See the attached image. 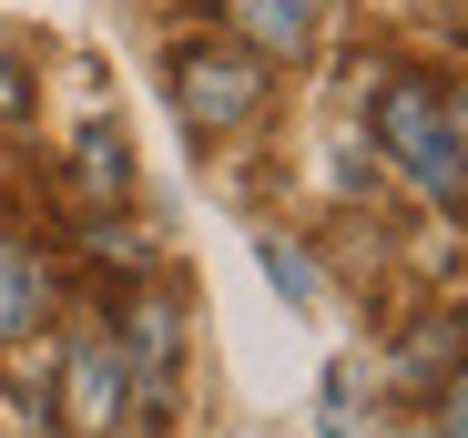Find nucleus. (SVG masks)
<instances>
[{
    "instance_id": "obj_10",
    "label": "nucleus",
    "mask_w": 468,
    "mask_h": 438,
    "mask_svg": "<svg viewBox=\"0 0 468 438\" xmlns=\"http://www.w3.org/2000/svg\"><path fill=\"white\" fill-rule=\"evenodd\" d=\"M326 438H356V368L326 378Z\"/></svg>"
},
{
    "instance_id": "obj_12",
    "label": "nucleus",
    "mask_w": 468,
    "mask_h": 438,
    "mask_svg": "<svg viewBox=\"0 0 468 438\" xmlns=\"http://www.w3.org/2000/svg\"><path fill=\"white\" fill-rule=\"evenodd\" d=\"M0 123H31V82H21L11 51H0Z\"/></svg>"
},
{
    "instance_id": "obj_6",
    "label": "nucleus",
    "mask_w": 468,
    "mask_h": 438,
    "mask_svg": "<svg viewBox=\"0 0 468 438\" xmlns=\"http://www.w3.org/2000/svg\"><path fill=\"white\" fill-rule=\"evenodd\" d=\"M41 306H51V265H41L31 245L0 235V337H31V326H41Z\"/></svg>"
},
{
    "instance_id": "obj_3",
    "label": "nucleus",
    "mask_w": 468,
    "mask_h": 438,
    "mask_svg": "<svg viewBox=\"0 0 468 438\" xmlns=\"http://www.w3.org/2000/svg\"><path fill=\"white\" fill-rule=\"evenodd\" d=\"M122 388H133V368H122V347L82 337V347L61 357V418L82 428V438H102V428L122 418Z\"/></svg>"
},
{
    "instance_id": "obj_9",
    "label": "nucleus",
    "mask_w": 468,
    "mask_h": 438,
    "mask_svg": "<svg viewBox=\"0 0 468 438\" xmlns=\"http://www.w3.org/2000/svg\"><path fill=\"white\" fill-rule=\"evenodd\" d=\"M255 255H265V275H275V296H295V306L316 296V255H295L285 235H255Z\"/></svg>"
},
{
    "instance_id": "obj_11",
    "label": "nucleus",
    "mask_w": 468,
    "mask_h": 438,
    "mask_svg": "<svg viewBox=\"0 0 468 438\" xmlns=\"http://www.w3.org/2000/svg\"><path fill=\"white\" fill-rule=\"evenodd\" d=\"M438 428H448V438H468V357H458L448 388H438Z\"/></svg>"
},
{
    "instance_id": "obj_13",
    "label": "nucleus",
    "mask_w": 468,
    "mask_h": 438,
    "mask_svg": "<svg viewBox=\"0 0 468 438\" xmlns=\"http://www.w3.org/2000/svg\"><path fill=\"white\" fill-rule=\"evenodd\" d=\"M438 112H448V143L468 154V82H458V92H438Z\"/></svg>"
},
{
    "instance_id": "obj_2",
    "label": "nucleus",
    "mask_w": 468,
    "mask_h": 438,
    "mask_svg": "<svg viewBox=\"0 0 468 438\" xmlns=\"http://www.w3.org/2000/svg\"><path fill=\"white\" fill-rule=\"evenodd\" d=\"M377 143H387L428 194H458V184H468V154L448 143V112H438V82H418V71H398V82L377 92Z\"/></svg>"
},
{
    "instance_id": "obj_4",
    "label": "nucleus",
    "mask_w": 468,
    "mask_h": 438,
    "mask_svg": "<svg viewBox=\"0 0 468 438\" xmlns=\"http://www.w3.org/2000/svg\"><path fill=\"white\" fill-rule=\"evenodd\" d=\"M71 204L82 214H122L133 204V143H122V123H82L71 133Z\"/></svg>"
},
{
    "instance_id": "obj_8",
    "label": "nucleus",
    "mask_w": 468,
    "mask_h": 438,
    "mask_svg": "<svg viewBox=\"0 0 468 438\" xmlns=\"http://www.w3.org/2000/svg\"><path fill=\"white\" fill-rule=\"evenodd\" d=\"M122 368H133L143 388L174 378V296H143V306H133V357H122Z\"/></svg>"
},
{
    "instance_id": "obj_7",
    "label": "nucleus",
    "mask_w": 468,
    "mask_h": 438,
    "mask_svg": "<svg viewBox=\"0 0 468 438\" xmlns=\"http://www.w3.org/2000/svg\"><path fill=\"white\" fill-rule=\"evenodd\" d=\"M448 368H458V316H428L398 337V388H448Z\"/></svg>"
},
{
    "instance_id": "obj_5",
    "label": "nucleus",
    "mask_w": 468,
    "mask_h": 438,
    "mask_svg": "<svg viewBox=\"0 0 468 438\" xmlns=\"http://www.w3.org/2000/svg\"><path fill=\"white\" fill-rule=\"evenodd\" d=\"M224 21L245 51H305L316 41V0H224Z\"/></svg>"
},
{
    "instance_id": "obj_1",
    "label": "nucleus",
    "mask_w": 468,
    "mask_h": 438,
    "mask_svg": "<svg viewBox=\"0 0 468 438\" xmlns=\"http://www.w3.org/2000/svg\"><path fill=\"white\" fill-rule=\"evenodd\" d=\"M174 112H184L194 133L255 123V112H265V51H245V41H184V51H174Z\"/></svg>"
}]
</instances>
